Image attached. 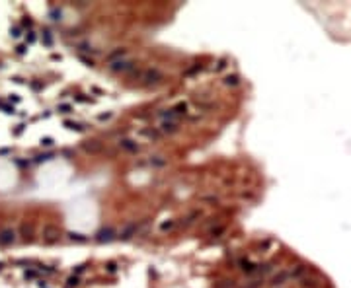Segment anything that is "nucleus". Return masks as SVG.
<instances>
[{
    "label": "nucleus",
    "instance_id": "4468645a",
    "mask_svg": "<svg viewBox=\"0 0 351 288\" xmlns=\"http://www.w3.org/2000/svg\"><path fill=\"white\" fill-rule=\"evenodd\" d=\"M65 127L68 131H76V132H84V127L78 125V123H72V121H65Z\"/></svg>",
    "mask_w": 351,
    "mask_h": 288
},
{
    "label": "nucleus",
    "instance_id": "7ed1b4c3",
    "mask_svg": "<svg viewBox=\"0 0 351 288\" xmlns=\"http://www.w3.org/2000/svg\"><path fill=\"white\" fill-rule=\"evenodd\" d=\"M291 279V271H279L277 275L271 276V282H269V288H283Z\"/></svg>",
    "mask_w": 351,
    "mask_h": 288
},
{
    "label": "nucleus",
    "instance_id": "9d476101",
    "mask_svg": "<svg viewBox=\"0 0 351 288\" xmlns=\"http://www.w3.org/2000/svg\"><path fill=\"white\" fill-rule=\"evenodd\" d=\"M125 57H127V49L121 47V49H115L113 53H109V55H108V62L111 65V62H117V61H121V58H125Z\"/></svg>",
    "mask_w": 351,
    "mask_h": 288
},
{
    "label": "nucleus",
    "instance_id": "2f4dec72",
    "mask_svg": "<svg viewBox=\"0 0 351 288\" xmlns=\"http://www.w3.org/2000/svg\"><path fill=\"white\" fill-rule=\"evenodd\" d=\"M215 288H234V282H232V280H230V282L226 280V284H217Z\"/></svg>",
    "mask_w": 351,
    "mask_h": 288
},
{
    "label": "nucleus",
    "instance_id": "f257e3e1",
    "mask_svg": "<svg viewBox=\"0 0 351 288\" xmlns=\"http://www.w3.org/2000/svg\"><path fill=\"white\" fill-rule=\"evenodd\" d=\"M141 82H142V86H156V84H160L164 76H162V72L158 70V68H148V70L145 72H141Z\"/></svg>",
    "mask_w": 351,
    "mask_h": 288
},
{
    "label": "nucleus",
    "instance_id": "6ab92c4d",
    "mask_svg": "<svg viewBox=\"0 0 351 288\" xmlns=\"http://www.w3.org/2000/svg\"><path fill=\"white\" fill-rule=\"evenodd\" d=\"M68 238H70L72 242H80V243H82V242H86V238H84L82 234H76V232H70V234H68Z\"/></svg>",
    "mask_w": 351,
    "mask_h": 288
},
{
    "label": "nucleus",
    "instance_id": "dca6fc26",
    "mask_svg": "<svg viewBox=\"0 0 351 288\" xmlns=\"http://www.w3.org/2000/svg\"><path fill=\"white\" fill-rule=\"evenodd\" d=\"M201 216V212L199 210H193V212H191V214L187 216V218H185V222H183V226H189V224H193L195 220H197V218Z\"/></svg>",
    "mask_w": 351,
    "mask_h": 288
},
{
    "label": "nucleus",
    "instance_id": "f3484780",
    "mask_svg": "<svg viewBox=\"0 0 351 288\" xmlns=\"http://www.w3.org/2000/svg\"><path fill=\"white\" fill-rule=\"evenodd\" d=\"M172 109H174V113L179 117V115H185V111H187V105H185L183 101H182V103H178V105H176V107H172Z\"/></svg>",
    "mask_w": 351,
    "mask_h": 288
},
{
    "label": "nucleus",
    "instance_id": "f704fd0d",
    "mask_svg": "<svg viewBox=\"0 0 351 288\" xmlns=\"http://www.w3.org/2000/svg\"><path fill=\"white\" fill-rule=\"evenodd\" d=\"M108 271H109V273H115V271H117V265H115V263H108Z\"/></svg>",
    "mask_w": 351,
    "mask_h": 288
},
{
    "label": "nucleus",
    "instance_id": "cd10ccee",
    "mask_svg": "<svg viewBox=\"0 0 351 288\" xmlns=\"http://www.w3.org/2000/svg\"><path fill=\"white\" fill-rule=\"evenodd\" d=\"M222 68H226V58H221V61L217 62V68H215V70H222Z\"/></svg>",
    "mask_w": 351,
    "mask_h": 288
},
{
    "label": "nucleus",
    "instance_id": "b1692460",
    "mask_svg": "<svg viewBox=\"0 0 351 288\" xmlns=\"http://www.w3.org/2000/svg\"><path fill=\"white\" fill-rule=\"evenodd\" d=\"M51 20H55V22H58L61 20V10H51Z\"/></svg>",
    "mask_w": 351,
    "mask_h": 288
},
{
    "label": "nucleus",
    "instance_id": "ea45409f",
    "mask_svg": "<svg viewBox=\"0 0 351 288\" xmlns=\"http://www.w3.org/2000/svg\"><path fill=\"white\" fill-rule=\"evenodd\" d=\"M22 131H24V125H18V129L14 131V135H20V132H22Z\"/></svg>",
    "mask_w": 351,
    "mask_h": 288
},
{
    "label": "nucleus",
    "instance_id": "c9c22d12",
    "mask_svg": "<svg viewBox=\"0 0 351 288\" xmlns=\"http://www.w3.org/2000/svg\"><path fill=\"white\" fill-rule=\"evenodd\" d=\"M16 51H18V55H24V53L28 51V47H25V45H20V47H18Z\"/></svg>",
    "mask_w": 351,
    "mask_h": 288
},
{
    "label": "nucleus",
    "instance_id": "1a4fd4ad",
    "mask_svg": "<svg viewBox=\"0 0 351 288\" xmlns=\"http://www.w3.org/2000/svg\"><path fill=\"white\" fill-rule=\"evenodd\" d=\"M102 148H104V144L100 142V140H90L84 144V150L90 152V154H98V152H102Z\"/></svg>",
    "mask_w": 351,
    "mask_h": 288
},
{
    "label": "nucleus",
    "instance_id": "e433bc0d",
    "mask_svg": "<svg viewBox=\"0 0 351 288\" xmlns=\"http://www.w3.org/2000/svg\"><path fill=\"white\" fill-rule=\"evenodd\" d=\"M109 117H111V113H102L98 119H100V121H105V119H109Z\"/></svg>",
    "mask_w": 351,
    "mask_h": 288
},
{
    "label": "nucleus",
    "instance_id": "f03ea898",
    "mask_svg": "<svg viewBox=\"0 0 351 288\" xmlns=\"http://www.w3.org/2000/svg\"><path fill=\"white\" fill-rule=\"evenodd\" d=\"M111 72H115V74H127V72H133L135 70V61H131V58H121V61H117V62H111V65L108 66Z\"/></svg>",
    "mask_w": 351,
    "mask_h": 288
},
{
    "label": "nucleus",
    "instance_id": "72a5a7b5",
    "mask_svg": "<svg viewBox=\"0 0 351 288\" xmlns=\"http://www.w3.org/2000/svg\"><path fill=\"white\" fill-rule=\"evenodd\" d=\"M152 162L156 164V166H164V160H162L160 156H154V160H152Z\"/></svg>",
    "mask_w": 351,
    "mask_h": 288
},
{
    "label": "nucleus",
    "instance_id": "aec40b11",
    "mask_svg": "<svg viewBox=\"0 0 351 288\" xmlns=\"http://www.w3.org/2000/svg\"><path fill=\"white\" fill-rule=\"evenodd\" d=\"M263 284V279H256V280H252V282H248V284L246 286H244V288H259V286H262Z\"/></svg>",
    "mask_w": 351,
    "mask_h": 288
},
{
    "label": "nucleus",
    "instance_id": "4be33fe9",
    "mask_svg": "<svg viewBox=\"0 0 351 288\" xmlns=\"http://www.w3.org/2000/svg\"><path fill=\"white\" fill-rule=\"evenodd\" d=\"M201 70V65H195V66H191L189 70H185V76H193L195 72H199Z\"/></svg>",
    "mask_w": 351,
    "mask_h": 288
},
{
    "label": "nucleus",
    "instance_id": "f8f14e48",
    "mask_svg": "<svg viewBox=\"0 0 351 288\" xmlns=\"http://www.w3.org/2000/svg\"><path fill=\"white\" fill-rule=\"evenodd\" d=\"M135 234H137V224H129V226H125L123 230H121L119 238H121V239H131Z\"/></svg>",
    "mask_w": 351,
    "mask_h": 288
},
{
    "label": "nucleus",
    "instance_id": "0eeeda50",
    "mask_svg": "<svg viewBox=\"0 0 351 288\" xmlns=\"http://www.w3.org/2000/svg\"><path fill=\"white\" fill-rule=\"evenodd\" d=\"M179 131V123H172V121H162L160 123V132H166V135H174V132Z\"/></svg>",
    "mask_w": 351,
    "mask_h": 288
},
{
    "label": "nucleus",
    "instance_id": "6e6552de",
    "mask_svg": "<svg viewBox=\"0 0 351 288\" xmlns=\"http://www.w3.org/2000/svg\"><path fill=\"white\" fill-rule=\"evenodd\" d=\"M238 267H240L244 273H248V275H254V273H256V269H258V265H254L252 261H248V259H240V261H238Z\"/></svg>",
    "mask_w": 351,
    "mask_h": 288
},
{
    "label": "nucleus",
    "instance_id": "bb28decb",
    "mask_svg": "<svg viewBox=\"0 0 351 288\" xmlns=\"http://www.w3.org/2000/svg\"><path fill=\"white\" fill-rule=\"evenodd\" d=\"M58 111H61V113H70L72 107H70V105H66V103H62V105H58Z\"/></svg>",
    "mask_w": 351,
    "mask_h": 288
},
{
    "label": "nucleus",
    "instance_id": "9b49d317",
    "mask_svg": "<svg viewBox=\"0 0 351 288\" xmlns=\"http://www.w3.org/2000/svg\"><path fill=\"white\" fill-rule=\"evenodd\" d=\"M158 119L160 121H172V123H179L178 121V115L174 113V109H164L158 113Z\"/></svg>",
    "mask_w": 351,
    "mask_h": 288
},
{
    "label": "nucleus",
    "instance_id": "a19ab883",
    "mask_svg": "<svg viewBox=\"0 0 351 288\" xmlns=\"http://www.w3.org/2000/svg\"><path fill=\"white\" fill-rule=\"evenodd\" d=\"M0 269H2V263H0Z\"/></svg>",
    "mask_w": 351,
    "mask_h": 288
},
{
    "label": "nucleus",
    "instance_id": "c756f323",
    "mask_svg": "<svg viewBox=\"0 0 351 288\" xmlns=\"http://www.w3.org/2000/svg\"><path fill=\"white\" fill-rule=\"evenodd\" d=\"M222 232H225V226H219V228H213V230H211L213 236H219V234H222Z\"/></svg>",
    "mask_w": 351,
    "mask_h": 288
},
{
    "label": "nucleus",
    "instance_id": "412c9836",
    "mask_svg": "<svg viewBox=\"0 0 351 288\" xmlns=\"http://www.w3.org/2000/svg\"><path fill=\"white\" fill-rule=\"evenodd\" d=\"M174 220H168V222H162V226H160V230L162 232H166V230H172V228H174Z\"/></svg>",
    "mask_w": 351,
    "mask_h": 288
},
{
    "label": "nucleus",
    "instance_id": "5701e85b",
    "mask_svg": "<svg viewBox=\"0 0 351 288\" xmlns=\"http://www.w3.org/2000/svg\"><path fill=\"white\" fill-rule=\"evenodd\" d=\"M24 279L29 280V279H37V271H25L24 273Z\"/></svg>",
    "mask_w": 351,
    "mask_h": 288
},
{
    "label": "nucleus",
    "instance_id": "ddd939ff",
    "mask_svg": "<svg viewBox=\"0 0 351 288\" xmlns=\"http://www.w3.org/2000/svg\"><path fill=\"white\" fill-rule=\"evenodd\" d=\"M121 148H125V150H131V152H137V150H139V144L133 142V140H121Z\"/></svg>",
    "mask_w": 351,
    "mask_h": 288
},
{
    "label": "nucleus",
    "instance_id": "473e14b6",
    "mask_svg": "<svg viewBox=\"0 0 351 288\" xmlns=\"http://www.w3.org/2000/svg\"><path fill=\"white\" fill-rule=\"evenodd\" d=\"M84 271H86V265H78L76 269H74V273H76V276H78L80 273H84Z\"/></svg>",
    "mask_w": 351,
    "mask_h": 288
},
{
    "label": "nucleus",
    "instance_id": "393cba45",
    "mask_svg": "<svg viewBox=\"0 0 351 288\" xmlns=\"http://www.w3.org/2000/svg\"><path fill=\"white\" fill-rule=\"evenodd\" d=\"M41 146H53V138L51 136H45V138H41Z\"/></svg>",
    "mask_w": 351,
    "mask_h": 288
},
{
    "label": "nucleus",
    "instance_id": "39448f33",
    "mask_svg": "<svg viewBox=\"0 0 351 288\" xmlns=\"http://www.w3.org/2000/svg\"><path fill=\"white\" fill-rule=\"evenodd\" d=\"M111 239H115V230L113 228H102V230L96 234V242H100V243H109Z\"/></svg>",
    "mask_w": 351,
    "mask_h": 288
},
{
    "label": "nucleus",
    "instance_id": "7c9ffc66",
    "mask_svg": "<svg viewBox=\"0 0 351 288\" xmlns=\"http://www.w3.org/2000/svg\"><path fill=\"white\" fill-rule=\"evenodd\" d=\"M43 39H45V43H47V45H51V43H53V39H51V33H49V31H43Z\"/></svg>",
    "mask_w": 351,
    "mask_h": 288
},
{
    "label": "nucleus",
    "instance_id": "a211bd4d",
    "mask_svg": "<svg viewBox=\"0 0 351 288\" xmlns=\"http://www.w3.org/2000/svg\"><path fill=\"white\" fill-rule=\"evenodd\" d=\"M78 284H80V279H78L76 275L68 276V280H66V286H68V288H72V286H78Z\"/></svg>",
    "mask_w": 351,
    "mask_h": 288
},
{
    "label": "nucleus",
    "instance_id": "4c0bfd02",
    "mask_svg": "<svg viewBox=\"0 0 351 288\" xmlns=\"http://www.w3.org/2000/svg\"><path fill=\"white\" fill-rule=\"evenodd\" d=\"M33 41H35V33H31V31H29V35H28V43H33Z\"/></svg>",
    "mask_w": 351,
    "mask_h": 288
},
{
    "label": "nucleus",
    "instance_id": "20e7f679",
    "mask_svg": "<svg viewBox=\"0 0 351 288\" xmlns=\"http://www.w3.org/2000/svg\"><path fill=\"white\" fill-rule=\"evenodd\" d=\"M58 228L57 226H51V224H47V226H43V239L47 243H55L57 239H58Z\"/></svg>",
    "mask_w": 351,
    "mask_h": 288
},
{
    "label": "nucleus",
    "instance_id": "2eb2a0df",
    "mask_svg": "<svg viewBox=\"0 0 351 288\" xmlns=\"http://www.w3.org/2000/svg\"><path fill=\"white\" fill-rule=\"evenodd\" d=\"M225 84L226 86H238V84H240V78H238L236 74H230V76L225 78Z\"/></svg>",
    "mask_w": 351,
    "mask_h": 288
},
{
    "label": "nucleus",
    "instance_id": "423d86ee",
    "mask_svg": "<svg viewBox=\"0 0 351 288\" xmlns=\"http://www.w3.org/2000/svg\"><path fill=\"white\" fill-rule=\"evenodd\" d=\"M14 239H16V232L14 230L6 228V230L0 232V245H10V243H14Z\"/></svg>",
    "mask_w": 351,
    "mask_h": 288
},
{
    "label": "nucleus",
    "instance_id": "58836bf2",
    "mask_svg": "<svg viewBox=\"0 0 351 288\" xmlns=\"http://www.w3.org/2000/svg\"><path fill=\"white\" fill-rule=\"evenodd\" d=\"M12 37H20V28H14V29H12Z\"/></svg>",
    "mask_w": 351,
    "mask_h": 288
},
{
    "label": "nucleus",
    "instance_id": "a878e982",
    "mask_svg": "<svg viewBox=\"0 0 351 288\" xmlns=\"http://www.w3.org/2000/svg\"><path fill=\"white\" fill-rule=\"evenodd\" d=\"M47 160H53V154H43V156H37L35 162H47Z\"/></svg>",
    "mask_w": 351,
    "mask_h": 288
},
{
    "label": "nucleus",
    "instance_id": "c85d7f7f",
    "mask_svg": "<svg viewBox=\"0 0 351 288\" xmlns=\"http://www.w3.org/2000/svg\"><path fill=\"white\" fill-rule=\"evenodd\" d=\"M145 135L150 136V138H158V136H160V132H158V131H145Z\"/></svg>",
    "mask_w": 351,
    "mask_h": 288
}]
</instances>
